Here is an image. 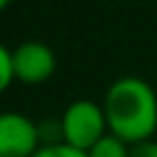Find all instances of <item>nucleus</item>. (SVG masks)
<instances>
[{"label": "nucleus", "mask_w": 157, "mask_h": 157, "mask_svg": "<svg viewBox=\"0 0 157 157\" xmlns=\"http://www.w3.org/2000/svg\"><path fill=\"white\" fill-rule=\"evenodd\" d=\"M39 125L22 113H0V157H32L42 147Z\"/></svg>", "instance_id": "obj_3"}, {"label": "nucleus", "mask_w": 157, "mask_h": 157, "mask_svg": "<svg viewBox=\"0 0 157 157\" xmlns=\"http://www.w3.org/2000/svg\"><path fill=\"white\" fill-rule=\"evenodd\" d=\"M130 157H157V142L145 140V142L130 145Z\"/></svg>", "instance_id": "obj_8"}, {"label": "nucleus", "mask_w": 157, "mask_h": 157, "mask_svg": "<svg viewBox=\"0 0 157 157\" xmlns=\"http://www.w3.org/2000/svg\"><path fill=\"white\" fill-rule=\"evenodd\" d=\"M61 142L88 152L103 135H108L105 113L93 101H74L61 115Z\"/></svg>", "instance_id": "obj_2"}, {"label": "nucleus", "mask_w": 157, "mask_h": 157, "mask_svg": "<svg viewBox=\"0 0 157 157\" xmlns=\"http://www.w3.org/2000/svg\"><path fill=\"white\" fill-rule=\"evenodd\" d=\"M32 157H86V152L76 150L66 142H44Z\"/></svg>", "instance_id": "obj_6"}, {"label": "nucleus", "mask_w": 157, "mask_h": 157, "mask_svg": "<svg viewBox=\"0 0 157 157\" xmlns=\"http://www.w3.org/2000/svg\"><path fill=\"white\" fill-rule=\"evenodd\" d=\"M15 81V69H12V52L0 44V93Z\"/></svg>", "instance_id": "obj_7"}, {"label": "nucleus", "mask_w": 157, "mask_h": 157, "mask_svg": "<svg viewBox=\"0 0 157 157\" xmlns=\"http://www.w3.org/2000/svg\"><path fill=\"white\" fill-rule=\"evenodd\" d=\"M86 157H130V145L108 132L86 152Z\"/></svg>", "instance_id": "obj_5"}, {"label": "nucleus", "mask_w": 157, "mask_h": 157, "mask_svg": "<svg viewBox=\"0 0 157 157\" xmlns=\"http://www.w3.org/2000/svg\"><path fill=\"white\" fill-rule=\"evenodd\" d=\"M103 113L110 135L128 145L145 142L157 130V96L152 86L137 76H125L110 83Z\"/></svg>", "instance_id": "obj_1"}, {"label": "nucleus", "mask_w": 157, "mask_h": 157, "mask_svg": "<svg viewBox=\"0 0 157 157\" xmlns=\"http://www.w3.org/2000/svg\"><path fill=\"white\" fill-rule=\"evenodd\" d=\"M12 69L22 83H44L56 69V56L44 42H22L12 49Z\"/></svg>", "instance_id": "obj_4"}, {"label": "nucleus", "mask_w": 157, "mask_h": 157, "mask_svg": "<svg viewBox=\"0 0 157 157\" xmlns=\"http://www.w3.org/2000/svg\"><path fill=\"white\" fill-rule=\"evenodd\" d=\"M10 2H12V0H0V12H2V10H5V7L10 5Z\"/></svg>", "instance_id": "obj_9"}]
</instances>
